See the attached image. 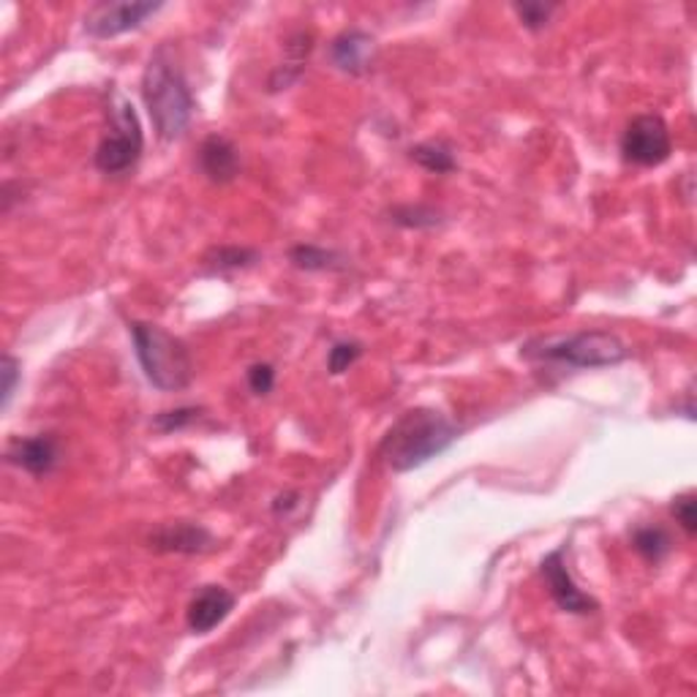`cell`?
<instances>
[{
    "label": "cell",
    "instance_id": "1",
    "mask_svg": "<svg viewBox=\"0 0 697 697\" xmlns=\"http://www.w3.org/2000/svg\"><path fill=\"white\" fill-rule=\"evenodd\" d=\"M458 433V426L450 417L420 406V409L404 411L393 422V428L384 433L382 444H379V455L393 472L404 474L426 466L428 461L453 448Z\"/></svg>",
    "mask_w": 697,
    "mask_h": 697
},
{
    "label": "cell",
    "instance_id": "2",
    "mask_svg": "<svg viewBox=\"0 0 697 697\" xmlns=\"http://www.w3.org/2000/svg\"><path fill=\"white\" fill-rule=\"evenodd\" d=\"M142 102L148 107L150 120H153L155 133L164 142L181 139L186 133L194 117V96L181 66L175 63L166 47L155 49L148 66H144Z\"/></svg>",
    "mask_w": 697,
    "mask_h": 697
},
{
    "label": "cell",
    "instance_id": "3",
    "mask_svg": "<svg viewBox=\"0 0 697 697\" xmlns=\"http://www.w3.org/2000/svg\"><path fill=\"white\" fill-rule=\"evenodd\" d=\"M131 338L139 365L153 387L164 390V393H177L191 384V351L181 338L166 333L164 327L150 325V322H133Z\"/></svg>",
    "mask_w": 697,
    "mask_h": 697
},
{
    "label": "cell",
    "instance_id": "4",
    "mask_svg": "<svg viewBox=\"0 0 697 697\" xmlns=\"http://www.w3.org/2000/svg\"><path fill=\"white\" fill-rule=\"evenodd\" d=\"M526 360L556 362L567 368H607L629 357L627 344L611 330H583L572 336L537 338L521 351Z\"/></svg>",
    "mask_w": 697,
    "mask_h": 697
},
{
    "label": "cell",
    "instance_id": "5",
    "mask_svg": "<svg viewBox=\"0 0 697 697\" xmlns=\"http://www.w3.org/2000/svg\"><path fill=\"white\" fill-rule=\"evenodd\" d=\"M144 137L139 117L128 102H117L113 107V131L98 142L93 164L104 175H123L133 170L137 161L142 159Z\"/></svg>",
    "mask_w": 697,
    "mask_h": 697
},
{
    "label": "cell",
    "instance_id": "6",
    "mask_svg": "<svg viewBox=\"0 0 697 697\" xmlns=\"http://www.w3.org/2000/svg\"><path fill=\"white\" fill-rule=\"evenodd\" d=\"M673 137L660 115H638L627 123L622 133V155L635 166H660L671 159Z\"/></svg>",
    "mask_w": 697,
    "mask_h": 697
},
{
    "label": "cell",
    "instance_id": "7",
    "mask_svg": "<svg viewBox=\"0 0 697 697\" xmlns=\"http://www.w3.org/2000/svg\"><path fill=\"white\" fill-rule=\"evenodd\" d=\"M539 576H543V581L548 585L556 605L565 613H572V616H589V613L600 611V602L591 594H585L581 585L576 583V578L570 576V570H567L565 545L545 556L543 565H539Z\"/></svg>",
    "mask_w": 697,
    "mask_h": 697
},
{
    "label": "cell",
    "instance_id": "8",
    "mask_svg": "<svg viewBox=\"0 0 697 697\" xmlns=\"http://www.w3.org/2000/svg\"><path fill=\"white\" fill-rule=\"evenodd\" d=\"M161 11V3H96L85 14V33L93 38H115L144 25L148 16Z\"/></svg>",
    "mask_w": 697,
    "mask_h": 697
},
{
    "label": "cell",
    "instance_id": "9",
    "mask_svg": "<svg viewBox=\"0 0 697 697\" xmlns=\"http://www.w3.org/2000/svg\"><path fill=\"white\" fill-rule=\"evenodd\" d=\"M150 550L155 554H177V556H202L216 548V537L194 521H170L161 523L148 537Z\"/></svg>",
    "mask_w": 697,
    "mask_h": 697
},
{
    "label": "cell",
    "instance_id": "10",
    "mask_svg": "<svg viewBox=\"0 0 697 697\" xmlns=\"http://www.w3.org/2000/svg\"><path fill=\"white\" fill-rule=\"evenodd\" d=\"M234 602L237 596L232 594L224 585H202V589L194 594V600L188 602L186 611V624L194 635H208L213 632L219 624L226 622V616L234 611Z\"/></svg>",
    "mask_w": 697,
    "mask_h": 697
},
{
    "label": "cell",
    "instance_id": "11",
    "mask_svg": "<svg viewBox=\"0 0 697 697\" xmlns=\"http://www.w3.org/2000/svg\"><path fill=\"white\" fill-rule=\"evenodd\" d=\"M5 458H9V464L25 468L33 477H47L60 464V444L53 433L14 439L5 450Z\"/></svg>",
    "mask_w": 697,
    "mask_h": 697
},
{
    "label": "cell",
    "instance_id": "12",
    "mask_svg": "<svg viewBox=\"0 0 697 697\" xmlns=\"http://www.w3.org/2000/svg\"><path fill=\"white\" fill-rule=\"evenodd\" d=\"M373 53H376V44H373V36L365 31H344L341 36L333 38L330 44V58L336 63V69H341L344 74L360 77L371 69L373 63Z\"/></svg>",
    "mask_w": 697,
    "mask_h": 697
},
{
    "label": "cell",
    "instance_id": "13",
    "mask_svg": "<svg viewBox=\"0 0 697 697\" xmlns=\"http://www.w3.org/2000/svg\"><path fill=\"white\" fill-rule=\"evenodd\" d=\"M199 170L213 183H232L240 175V153L232 139L210 133L199 148Z\"/></svg>",
    "mask_w": 697,
    "mask_h": 697
},
{
    "label": "cell",
    "instance_id": "14",
    "mask_svg": "<svg viewBox=\"0 0 697 697\" xmlns=\"http://www.w3.org/2000/svg\"><path fill=\"white\" fill-rule=\"evenodd\" d=\"M311 49H314V36L311 33H294L292 38L287 42V60L281 63V69L272 71L270 77V93L278 91H287L300 74H303V66L309 60Z\"/></svg>",
    "mask_w": 697,
    "mask_h": 697
},
{
    "label": "cell",
    "instance_id": "15",
    "mask_svg": "<svg viewBox=\"0 0 697 697\" xmlns=\"http://www.w3.org/2000/svg\"><path fill=\"white\" fill-rule=\"evenodd\" d=\"M259 262V251L256 248H240V245H219L210 248L202 256V270L208 276H230V272L248 270Z\"/></svg>",
    "mask_w": 697,
    "mask_h": 697
},
{
    "label": "cell",
    "instance_id": "16",
    "mask_svg": "<svg viewBox=\"0 0 697 697\" xmlns=\"http://www.w3.org/2000/svg\"><path fill=\"white\" fill-rule=\"evenodd\" d=\"M289 262H292L298 270L305 272H325V270H341L344 256L336 254L330 248H322L314 243H300L289 251Z\"/></svg>",
    "mask_w": 697,
    "mask_h": 697
},
{
    "label": "cell",
    "instance_id": "17",
    "mask_svg": "<svg viewBox=\"0 0 697 697\" xmlns=\"http://www.w3.org/2000/svg\"><path fill=\"white\" fill-rule=\"evenodd\" d=\"M632 548L643 561L660 565L665 556H671L673 539L662 526H640L638 532L632 534Z\"/></svg>",
    "mask_w": 697,
    "mask_h": 697
},
{
    "label": "cell",
    "instance_id": "18",
    "mask_svg": "<svg viewBox=\"0 0 697 697\" xmlns=\"http://www.w3.org/2000/svg\"><path fill=\"white\" fill-rule=\"evenodd\" d=\"M409 155L411 161H417L422 170L433 172V175H450L458 166L453 148L448 142H420L409 150Z\"/></svg>",
    "mask_w": 697,
    "mask_h": 697
},
{
    "label": "cell",
    "instance_id": "19",
    "mask_svg": "<svg viewBox=\"0 0 697 697\" xmlns=\"http://www.w3.org/2000/svg\"><path fill=\"white\" fill-rule=\"evenodd\" d=\"M393 224L409 226V230H431V226L442 224V213L437 208H428V205H400L393 208Z\"/></svg>",
    "mask_w": 697,
    "mask_h": 697
},
{
    "label": "cell",
    "instance_id": "20",
    "mask_svg": "<svg viewBox=\"0 0 697 697\" xmlns=\"http://www.w3.org/2000/svg\"><path fill=\"white\" fill-rule=\"evenodd\" d=\"M202 417V409L199 406H181V409H170L161 411V415L153 417V428L159 433H175V431H186L188 426Z\"/></svg>",
    "mask_w": 697,
    "mask_h": 697
},
{
    "label": "cell",
    "instance_id": "21",
    "mask_svg": "<svg viewBox=\"0 0 697 697\" xmlns=\"http://www.w3.org/2000/svg\"><path fill=\"white\" fill-rule=\"evenodd\" d=\"M362 357V344L360 341H338L333 344L330 355H327V371L333 373V376H341V373H347L351 365H355L357 360Z\"/></svg>",
    "mask_w": 697,
    "mask_h": 697
},
{
    "label": "cell",
    "instance_id": "22",
    "mask_svg": "<svg viewBox=\"0 0 697 697\" xmlns=\"http://www.w3.org/2000/svg\"><path fill=\"white\" fill-rule=\"evenodd\" d=\"M554 11H556V5L537 3V0H528V3H515V14L521 16L523 27H528V31H543V27L550 22V16H554Z\"/></svg>",
    "mask_w": 697,
    "mask_h": 697
},
{
    "label": "cell",
    "instance_id": "23",
    "mask_svg": "<svg viewBox=\"0 0 697 697\" xmlns=\"http://www.w3.org/2000/svg\"><path fill=\"white\" fill-rule=\"evenodd\" d=\"M671 512H673V518H676L678 526H682L684 532L693 537V534L697 532V501H695L693 490H689V493L676 496V499L671 501Z\"/></svg>",
    "mask_w": 697,
    "mask_h": 697
},
{
    "label": "cell",
    "instance_id": "24",
    "mask_svg": "<svg viewBox=\"0 0 697 697\" xmlns=\"http://www.w3.org/2000/svg\"><path fill=\"white\" fill-rule=\"evenodd\" d=\"M248 379V387L254 395H267L272 387H276V368L270 362H254L245 373Z\"/></svg>",
    "mask_w": 697,
    "mask_h": 697
},
{
    "label": "cell",
    "instance_id": "25",
    "mask_svg": "<svg viewBox=\"0 0 697 697\" xmlns=\"http://www.w3.org/2000/svg\"><path fill=\"white\" fill-rule=\"evenodd\" d=\"M20 360L11 355L3 357V368H0V376H3V411L9 409L11 398H14L16 393V384H20L22 379V371H20Z\"/></svg>",
    "mask_w": 697,
    "mask_h": 697
},
{
    "label": "cell",
    "instance_id": "26",
    "mask_svg": "<svg viewBox=\"0 0 697 697\" xmlns=\"http://www.w3.org/2000/svg\"><path fill=\"white\" fill-rule=\"evenodd\" d=\"M298 499H300L298 493H281L276 501H272V512H276V515H281L283 512V515H287L292 507H298Z\"/></svg>",
    "mask_w": 697,
    "mask_h": 697
}]
</instances>
